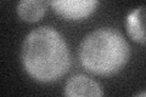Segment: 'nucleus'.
Instances as JSON below:
<instances>
[{"label":"nucleus","instance_id":"nucleus-1","mask_svg":"<svg viewBox=\"0 0 146 97\" xmlns=\"http://www.w3.org/2000/svg\"><path fill=\"white\" fill-rule=\"evenodd\" d=\"M22 64L34 80L52 82L68 72L71 55L63 36L51 27H39L26 36Z\"/></svg>","mask_w":146,"mask_h":97},{"label":"nucleus","instance_id":"nucleus-2","mask_svg":"<svg viewBox=\"0 0 146 97\" xmlns=\"http://www.w3.org/2000/svg\"><path fill=\"white\" fill-rule=\"evenodd\" d=\"M80 63L86 71L98 75H113L129 59V45L119 32L100 28L91 32L79 48Z\"/></svg>","mask_w":146,"mask_h":97},{"label":"nucleus","instance_id":"nucleus-3","mask_svg":"<svg viewBox=\"0 0 146 97\" xmlns=\"http://www.w3.org/2000/svg\"><path fill=\"white\" fill-rule=\"evenodd\" d=\"M49 5L57 15L67 20H83L89 17L99 5L96 0H56Z\"/></svg>","mask_w":146,"mask_h":97},{"label":"nucleus","instance_id":"nucleus-4","mask_svg":"<svg viewBox=\"0 0 146 97\" xmlns=\"http://www.w3.org/2000/svg\"><path fill=\"white\" fill-rule=\"evenodd\" d=\"M65 97H104V92L98 81L79 74L72 77L67 81Z\"/></svg>","mask_w":146,"mask_h":97},{"label":"nucleus","instance_id":"nucleus-5","mask_svg":"<svg viewBox=\"0 0 146 97\" xmlns=\"http://www.w3.org/2000/svg\"><path fill=\"white\" fill-rule=\"evenodd\" d=\"M125 28L134 41L146 45V5L136 7L125 17Z\"/></svg>","mask_w":146,"mask_h":97},{"label":"nucleus","instance_id":"nucleus-6","mask_svg":"<svg viewBox=\"0 0 146 97\" xmlns=\"http://www.w3.org/2000/svg\"><path fill=\"white\" fill-rule=\"evenodd\" d=\"M46 10V3L42 0H23L17 5V15L26 22L42 20Z\"/></svg>","mask_w":146,"mask_h":97},{"label":"nucleus","instance_id":"nucleus-7","mask_svg":"<svg viewBox=\"0 0 146 97\" xmlns=\"http://www.w3.org/2000/svg\"><path fill=\"white\" fill-rule=\"evenodd\" d=\"M135 97H146V91H143V92H140L139 95H136Z\"/></svg>","mask_w":146,"mask_h":97}]
</instances>
